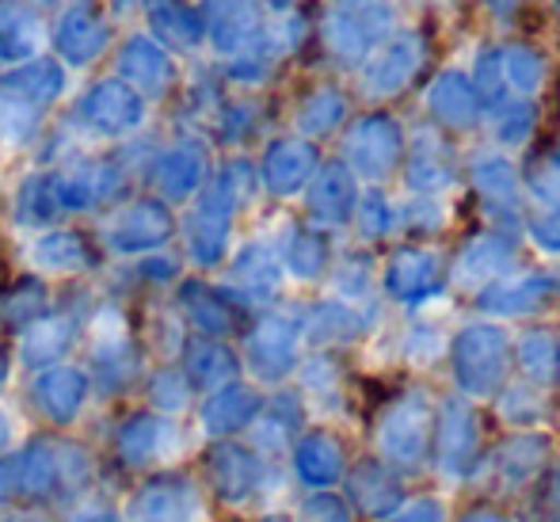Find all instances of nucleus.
<instances>
[{
	"instance_id": "1",
	"label": "nucleus",
	"mask_w": 560,
	"mask_h": 522,
	"mask_svg": "<svg viewBox=\"0 0 560 522\" xmlns=\"http://www.w3.org/2000/svg\"><path fill=\"white\" fill-rule=\"evenodd\" d=\"M50 38H54V50H58L61 66L84 69L112 50L115 27L96 0H73V4H66L58 12V23H54Z\"/></svg>"
},
{
	"instance_id": "2",
	"label": "nucleus",
	"mask_w": 560,
	"mask_h": 522,
	"mask_svg": "<svg viewBox=\"0 0 560 522\" xmlns=\"http://www.w3.org/2000/svg\"><path fill=\"white\" fill-rule=\"evenodd\" d=\"M73 118L96 138H126L145 123V100L118 77H104L81 92Z\"/></svg>"
},
{
	"instance_id": "3",
	"label": "nucleus",
	"mask_w": 560,
	"mask_h": 522,
	"mask_svg": "<svg viewBox=\"0 0 560 522\" xmlns=\"http://www.w3.org/2000/svg\"><path fill=\"white\" fill-rule=\"evenodd\" d=\"M50 176H54L58 207L66 213V210H96L104 202H112L122 192L126 172L112 156H84V161H73L66 169L50 172Z\"/></svg>"
},
{
	"instance_id": "4",
	"label": "nucleus",
	"mask_w": 560,
	"mask_h": 522,
	"mask_svg": "<svg viewBox=\"0 0 560 522\" xmlns=\"http://www.w3.org/2000/svg\"><path fill=\"white\" fill-rule=\"evenodd\" d=\"M172 229H176V221H172L168 202L149 195V199H133L130 207L118 210L104 236L107 248L118 256H153L161 244H168Z\"/></svg>"
},
{
	"instance_id": "5",
	"label": "nucleus",
	"mask_w": 560,
	"mask_h": 522,
	"mask_svg": "<svg viewBox=\"0 0 560 522\" xmlns=\"http://www.w3.org/2000/svg\"><path fill=\"white\" fill-rule=\"evenodd\" d=\"M115 69H118V81L130 84L141 100L168 96L172 84H176V61H172V54L164 50L156 38H149L145 31L122 38V46H118V54H115Z\"/></svg>"
},
{
	"instance_id": "6",
	"label": "nucleus",
	"mask_w": 560,
	"mask_h": 522,
	"mask_svg": "<svg viewBox=\"0 0 560 522\" xmlns=\"http://www.w3.org/2000/svg\"><path fill=\"white\" fill-rule=\"evenodd\" d=\"M202 176H207V156L195 141H176L164 146L161 153L149 161V187L161 202L191 199L199 192Z\"/></svg>"
},
{
	"instance_id": "7",
	"label": "nucleus",
	"mask_w": 560,
	"mask_h": 522,
	"mask_svg": "<svg viewBox=\"0 0 560 522\" xmlns=\"http://www.w3.org/2000/svg\"><path fill=\"white\" fill-rule=\"evenodd\" d=\"M61 92H66V66L58 58H46V54L0 73V100L46 111L50 104H58Z\"/></svg>"
},
{
	"instance_id": "8",
	"label": "nucleus",
	"mask_w": 560,
	"mask_h": 522,
	"mask_svg": "<svg viewBox=\"0 0 560 522\" xmlns=\"http://www.w3.org/2000/svg\"><path fill=\"white\" fill-rule=\"evenodd\" d=\"M141 15H145L149 38L164 46V50H195L207 38L202 31V12L187 0H141Z\"/></svg>"
},
{
	"instance_id": "9",
	"label": "nucleus",
	"mask_w": 560,
	"mask_h": 522,
	"mask_svg": "<svg viewBox=\"0 0 560 522\" xmlns=\"http://www.w3.org/2000/svg\"><path fill=\"white\" fill-rule=\"evenodd\" d=\"M46 46L43 15L27 0H0V66L12 69L38 58Z\"/></svg>"
},
{
	"instance_id": "10",
	"label": "nucleus",
	"mask_w": 560,
	"mask_h": 522,
	"mask_svg": "<svg viewBox=\"0 0 560 522\" xmlns=\"http://www.w3.org/2000/svg\"><path fill=\"white\" fill-rule=\"evenodd\" d=\"M225 225H229V187L222 179V184H214L195 202L191 218H187V248H191V256L199 264H214L222 256Z\"/></svg>"
},
{
	"instance_id": "11",
	"label": "nucleus",
	"mask_w": 560,
	"mask_h": 522,
	"mask_svg": "<svg viewBox=\"0 0 560 522\" xmlns=\"http://www.w3.org/2000/svg\"><path fill=\"white\" fill-rule=\"evenodd\" d=\"M27 259L38 271L77 275L96 264V252H92L89 236L77 233V229H50V233H38L35 241L27 244Z\"/></svg>"
},
{
	"instance_id": "12",
	"label": "nucleus",
	"mask_w": 560,
	"mask_h": 522,
	"mask_svg": "<svg viewBox=\"0 0 560 522\" xmlns=\"http://www.w3.org/2000/svg\"><path fill=\"white\" fill-rule=\"evenodd\" d=\"M84 393H89V378L77 367H54L35 382L38 408L54 419H73L84 405Z\"/></svg>"
},
{
	"instance_id": "13",
	"label": "nucleus",
	"mask_w": 560,
	"mask_h": 522,
	"mask_svg": "<svg viewBox=\"0 0 560 522\" xmlns=\"http://www.w3.org/2000/svg\"><path fill=\"white\" fill-rule=\"evenodd\" d=\"M77 339V316L69 313H46L38 316L35 324L23 328V362L31 367H43V362H54L69 351V344Z\"/></svg>"
},
{
	"instance_id": "14",
	"label": "nucleus",
	"mask_w": 560,
	"mask_h": 522,
	"mask_svg": "<svg viewBox=\"0 0 560 522\" xmlns=\"http://www.w3.org/2000/svg\"><path fill=\"white\" fill-rule=\"evenodd\" d=\"M12 218H15V225H23V229H46L61 218L50 172H35V176L23 179L12 202Z\"/></svg>"
},
{
	"instance_id": "15",
	"label": "nucleus",
	"mask_w": 560,
	"mask_h": 522,
	"mask_svg": "<svg viewBox=\"0 0 560 522\" xmlns=\"http://www.w3.org/2000/svg\"><path fill=\"white\" fill-rule=\"evenodd\" d=\"M46 310H50V290L35 275H23L0 290V321L12 328H27L38 316H46Z\"/></svg>"
},
{
	"instance_id": "16",
	"label": "nucleus",
	"mask_w": 560,
	"mask_h": 522,
	"mask_svg": "<svg viewBox=\"0 0 560 522\" xmlns=\"http://www.w3.org/2000/svg\"><path fill=\"white\" fill-rule=\"evenodd\" d=\"M244 15L252 20L248 0H207V12H202V31L210 35V43L222 54L236 50L244 43V35L252 31V23H244Z\"/></svg>"
},
{
	"instance_id": "17",
	"label": "nucleus",
	"mask_w": 560,
	"mask_h": 522,
	"mask_svg": "<svg viewBox=\"0 0 560 522\" xmlns=\"http://www.w3.org/2000/svg\"><path fill=\"white\" fill-rule=\"evenodd\" d=\"M191 508L195 496L187 488L172 485V480H161L149 492H141L138 508H133V519L138 522H191Z\"/></svg>"
},
{
	"instance_id": "18",
	"label": "nucleus",
	"mask_w": 560,
	"mask_h": 522,
	"mask_svg": "<svg viewBox=\"0 0 560 522\" xmlns=\"http://www.w3.org/2000/svg\"><path fill=\"white\" fill-rule=\"evenodd\" d=\"M164 442H172V424L164 419H133L130 427H122V454L138 457V462L161 457Z\"/></svg>"
},
{
	"instance_id": "19",
	"label": "nucleus",
	"mask_w": 560,
	"mask_h": 522,
	"mask_svg": "<svg viewBox=\"0 0 560 522\" xmlns=\"http://www.w3.org/2000/svg\"><path fill=\"white\" fill-rule=\"evenodd\" d=\"M179 302H184L187 316H191L199 328L207 332H218L229 324V316L222 310V302H218V294L210 287H202V282H184V290H179Z\"/></svg>"
},
{
	"instance_id": "20",
	"label": "nucleus",
	"mask_w": 560,
	"mask_h": 522,
	"mask_svg": "<svg viewBox=\"0 0 560 522\" xmlns=\"http://www.w3.org/2000/svg\"><path fill=\"white\" fill-rule=\"evenodd\" d=\"M184 359H187V374H191L195 382H210V378H214V370H218V378L233 370V362H229L225 347L210 344V339H202V344H191V347H187Z\"/></svg>"
},
{
	"instance_id": "21",
	"label": "nucleus",
	"mask_w": 560,
	"mask_h": 522,
	"mask_svg": "<svg viewBox=\"0 0 560 522\" xmlns=\"http://www.w3.org/2000/svg\"><path fill=\"white\" fill-rule=\"evenodd\" d=\"M153 401L161 408H179L187 401V378L172 374V370H161L153 378Z\"/></svg>"
},
{
	"instance_id": "22",
	"label": "nucleus",
	"mask_w": 560,
	"mask_h": 522,
	"mask_svg": "<svg viewBox=\"0 0 560 522\" xmlns=\"http://www.w3.org/2000/svg\"><path fill=\"white\" fill-rule=\"evenodd\" d=\"M73 522H122V519H115L112 511H89V515H77Z\"/></svg>"
},
{
	"instance_id": "23",
	"label": "nucleus",
	"mask_w": 560,
	"mask_h": 522,
	"mask_svg": "<svg viewBox=\"0 0 560 522\" xmlns=\"http://www.w3.org/2000/svg\"><path fill=\"white\" fill-rule=\"evenodd\" d=\"M8 439H12V419H8V413H0V450L8 446Z\"/></svg>"
},
{
	"instance_id": "24",
	"label": "nucleus",
	"mask_w": 560,
	"mask_h": 522,
	"mask_svg": "<svg viewBox=\"0 0 560 522\" xmlns=\"http://www.w3.org/2000/svg\"><path fill=\"white\" fill-rule=\"evenodd\" d=\"M141 4V0H112V12H126V8Z\"/></svg>"
},
{
	"instance_id": "25",
	"label": "nucleus",
	"mask_w": 560,
	"mask_h": 522,
	"mask_svg": "<svg viewBox=\"0 0 560 522\" xmlns=\"http://www.w3.org/2000/svg\"><path fill=\"white\" fill-rule=\"evenodd\" d=\"M8 378V359H4V347H0V385H4Z\"/></svg>"
}]
</instances>
